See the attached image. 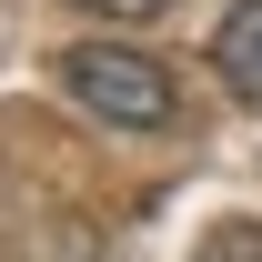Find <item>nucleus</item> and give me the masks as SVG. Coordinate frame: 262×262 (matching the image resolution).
Here are the masks:
<instances>
[{
  "mask_svg": "<svg viewBox=\"0 0 262 262\" xmlns=\"http://www.w3.org/2000/svg\"><path fill=\"white\" fill-rule=\"evenodd\" d=\"M212 71L232 81V101H262V0H232L212 31Z\"/></svg>",
  "mask_w": 262,
  "mask_h": 262,
  "instance_id": "obj_2",
  "label": "nucleus"
},
{
  "mask_svg": "<svg viewBox=\"0 0 262 262\" xmlns=\"http://www.w3.org/2000/svg\"><path fill=\"white\" fill-rule=\"evenodd\" d=\"M71 10H91V20H151L162 0H71Z\"/></svg>",
  "mask_w": 262,
  "mask_h": 262,
  "instance_id": "obj_4",
  "label": "nucleus"
},
{
  "mask_svg": "<svg viewBox=\"0 0 262 262\" xmlns=\"http://www.w3.org/2000/svg\"><path fill=\"white\" fill-rule=\"evenodd\" d=\"M192 262H262V222H222V232H212Z\"/></svg>",
  "mask_w": 262,
  "mask_h": 262,
  "instance_id": "obj_3",
  "label": "nucleus"
},
{
  "mask_svg": "<svg viewBox=\"0 0 262 262\" xmlns=\"http://www.w3.org/2000/svg\"><path fill=\"white\" fill-rule=\"evenodd\" d=\"M61 91L111 131H171L182 121V91L151 51H121V40H71L61 51Z\"/></svg>",
  "mask_w": 262,
  "mask_h": 262,
  "instance_id": "obj_1",
  "label": "nucleus"
}]
</instances>
